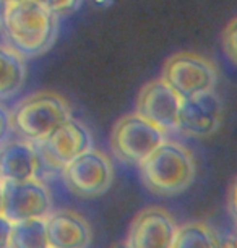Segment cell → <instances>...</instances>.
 <instances>
[{"mask_svg": "<svg viewBox=\"0 0 237 248\" xmlns=\"http://www.w3.org/2000/svg\"><path fill=\"white\" fill-rule=\"evenodd\" d=\"M59 30V16L38 0L8 7L3 32L12 47L23 59H32L52 47Z\"/></svg>", "mask_w": 237, "mask_h": 248, "instance_id": "obj_1", "label": "cell"}, {"mask_svg": "<svg viewBox=\"0 0 237 248\" xmlns=\"http://www.w3.org/2000/svg\"><path fill=\"white\" fill-rule=\"evenodd\" d=\"M142 180L155 195L173 196L192 185L197 175L193 154L182 144L162 141L140 164Z\"/></svg>", "mask_w": 237, "mask_h": 248, "instance_id": "obj_2", "label": "cell"}, {"mask_svg": "<svg viewBox=\"0 0 237 248\" xmlns=\"http://www.w3.org/2000/svg\"><path fill=\"white\" fill-rule=\"evenodd\" d=\"M68 119L70 107L67 101L52 91H39L28 96L12 115L16 132L34 143L47 138Z\"/></svg>", "mask_w": 237, "mask_h": 248, "instance_id": "obj_3", "label": "cell"}, {"mask_svg": "<svg viewBox=\"0 0 237 248\" xmlns=\"http://www.w3.org/2000/svg\"><path fill=\"white\" fill-rule=\"evenodd\" d=\"M164 141V132L138 114H127L115 122L111 146L120 161L140 164Z\"/></svg>", "mask_w": 237, "mask_h": 248, "instance_id": "obj_4", "label": "cell"}, {"mask_svg": "<svg viewBox=\"0 0 237 248\" xmlns=\"http://www.w3.org/2000/svg\"><path fill=\"white\" fill-rule=\"evenodd\" d=\"M162 79L180 96V99L213 91L218 81L216 68L210 60L195 52L171 55L162 67Z\"/></svg>", "mask_w": 237, "mask_h": 248, "instance_id": "obj_5", "label": "cell"}, {"mask_svg": "<svg viewBox=\"0 0 237 248\" xmlns=\"http://www.w3.org/2000/svg\"><path fill=\"white\" fill-rule=\"evenodd\" d=\"M63 182L72 193L81 198H95L106 193L114 180L111 159L97 149H88L62 169Z\"/></svg>", "mask_w": 237, "mask_h": 248, "instance_id": "obj_6", "label": "cell"}, {"mask_svg": "<svg viewBox=\"0 0 237 248\" xmlns=\"http://www.w3.org/2000/svg\"><path fill=\"white\" fill-rule=\"evenodd\" d=\"M52 209L47 188L36 179L2 182V213L12 222L46 219Z\"/></svg>", "mask_w": 237, "mask_h": 248, "instance_id": "obj_7", "label": "cell"}, {"mask_svg": "<svg viewBox=\"0 0 237 248\" xmlns=\"http://www.w3.org/2000/svg\"><path fill=\"white\" fill-rule=\"evenodd\" d=\"M38 159L55 169H63L68 162L73 161L88 149H91V133L81 122L68 119L57 130H54L47 138L36 141Z\"/></svg>", "mask_w": 237, "mask_h": 248, "instance_id": "obj_8", "label": "cell"}, {"mask_svg": "<svg viewBox=\"0 0 237 248\" xmlns=\"http://www.w3.org/2000/svg\"><path fill=\"white\" fill-rule=\"evenodd\" d=\"M180 101V96L164 79H153L137 97V114L166 133L177 128Z\"/></svg>", "mask_w": 237, "mask_h": 248, "instance_id": "obj_9", "label": "cell"}, {"mask_svg": "<svg viewBox=\"0 0 237 248\" xmlns=\"http://www.w3.org/2000/svg\"><path fill=\"white\" fill-rule=\"evenodd\" d=\"M222 122V102L215 91L200 93L180 101L177 128L189 137H210Z\"/></svg>", "mask_w": 237, "mask_h": 248, "instance_id": "obj_10", "label": "cell"}, {"mask_svg": "<svg viewBox=\"0 0 237 248\" xmlns=\"http://www.w3.org/2000/svg\"><path fill=\"white\" fill-rule=\"evenodd\" d=\"M175 226L173 216L162 208L150 206L135 216L130 226L128 248H173Z\"/></svg>", "mask_w": 237, "mask_h": 248, "instance_id": "obj_11", "label": "cell"}, {"mask_svg": "<svg viewBox=\"0 0 237 248\" xmlns=\"http://www.w3.org/2000/svg\"><path fill=\"white\" fill-rule=\"evenodd\" d=\"M49 245L52 248H86L91 229L83 216L73 211H55L46 217Z\"/></svg>", "mask_w": 237, "mask_h": 248, "instance_id": "obj_12", "label": "cell"}, {"mask_svg": "<svg viewBox=\"0 0 237 248\" xmlns=\"http://www.w3.org/2000/svg\"><path fill=\"white\" fill-rule=\"evenodd\" d=\"M39 159L31 143L10 141L0 146V180L34 179Z\"/></svg>", "mask_w": 237, "mask_h": 248, "instance_id": "obj_13", "label": "cell"}, {"mask_svg": "<svg viewBox=\"0 0 237 248\" xmlns=\"http://www.w3.org/2000/svg\"><path fill=\"white\" fill-rule=\"evenodd\" d=\"M26 81L25 60L12 47L0 46V99L15 96Z\"/></svg>", "mask_w": 237, "mask_h": 248, "instance_id": "obj_14", "label": "cell"}, {"mask_svg": "<svg viewBox=\"0 0 237 248\" xmlns=\"http://www.w3.org/2000/svg\"><path fill=\"white\" fill-rule=\"evenodd\" d=\"M10 248H50L46 219H25L13 222Z\"/></svg>", "mask_w": 237, "mask_h": 248, "instance_id": "obj_15", "label": "cell"}, {"mask_svg": "<svg viewBox=\"0 0 237 248\" xmlns=\"http://www.w3.org/2000/svg\"><path fill=\"white\" fill-rule=\"evenodd\" d=\"M173 248H215V240L205 224L190 222L177 229Z\"/></svg>", "mask_w": 237, "mask_h": 248, "instance_id": "obj_16", "label": "cell"}, {"mask_svg": "<svg viewBox=\"0 0 237 248\" xmlns=\"http://www.w3.org/2000/svg\"><path fill=\"white\" fill-rule=\"evenodd\" d=\"M222 49L229 62L237 67V16L227 23L222 31Z\"/></svg>", "mask_w": 237, "mask_h": 248, "instance_id": "obj_17", "label": "cell"}, {"mask_svg": "<svg viewBox=\"0 0 237 248\" xmlns=\"http://www.w3.org/2000/svg\"><path fill=\"white\" fill-rule=\"evenodd\" d=\"M38 2H41L46 8H49L57 16H62L78 10L83 0H38Z\"/></svg>", "mask_w": 237, "mask_h": 248, "instance_id": "obj_18", "label": "cell"}, {"mask_svg": "<svg viewBox=\"0 0 237 248\" xmlns=\"http://www.w3.org/2000/svg\"><path fill=\"white\" fill-rule=\"evenodd\" d=\"M13 222L0 213V248H10V235H12Z\"/></svg>", "mask_w": 237, "mask_h": 248, "instance_id": "obj_19", "label": "cell"}, {"mask_svg": "<svg viewBox=\"0 0 237 248\" xmlns=\"http://www.w3.org/2000/svg\"><path fill=\"white\" fill-rule=\"evenodd\" d=\"M12 128H13V120H12L10 112H8L5 107L0 106V143L10 135Z\"/></svg>", "mask_w": 237, "mask_h": 248, "instance_id": "obj_20", "label": "cell"}, {"mask_svg": "<svg viewBox=\"0 0 237 248\" xmlns=\"http://www.w3.org/2000/svg\"><path fill=\"white\" fill-rule=\"evenodd\" d=\"M227 208H229L231 216L237 226V179L232 182V185L229 188V195H227Z\"/></svg>", "mask_w": 237, "mask_h": 248, "instance_id": "obj_21", "label": "cell"}, {"mask_svg": "<svg viewBox=\"0 0 237 248\" xmlns=\"http://www.w3.org/2000/svg\"><path fill=\"white\" fill-rule=\"evenodd\" d=\"M8 7H10V5H8L5 0H0V30H2V31H3V25H5Z\"/></svg>", "mask_w": 237, "mask_h": 248, "instance_id": "obj_22", "label": "cell"}, {"mask_svg": "<svg viewBox=\"0 0 237 248\" xmlns=\"http://www.w3.org/2000/svg\"><path fill=\"white\" fill-rule=\"evenodd\" d=\"M109 248H128V245H127V242H115Z\"/></svg>", "mask_w": 237, "mask_h": 248, "instance_id": "obj_23", "label": "cell"}, {"mask_svg": "<svg viewBox=\"0 0 237 248\" xmlns=\"http://www.w3.org/2000/svg\"><path fill=\"white\" fill-rule=\"evenodd\" d=\"M8 5H13V3H20V2H28V0H5Z\"/></svg>", "mask_w": 237, "mask_h": 248, "instance_id": "obj_24", "label": "cell"}, {"mask_svg": "<svg viewBox=\"0 0 237 248\" xmlns=\"http://www.w3.org/2000/svg\"><path fill=\"white\" fill-rule=\"evenodd\" d=\"M0 211H2V180H0Z\"/></svg>", "mask_w": 237, "mask_h": 248, "instance_id": "obj_25", "label": "cell"}, {"mask_svg": "<svg viewBox=\"0 0 237 248\" xmlns=\"http://www.w3.org/2000/svg\"><path fill=\"white\" fill-rule=\"evenodd\" d=\"M50 248H52V247H50Z\"/></svg>", "mask_w": 237, "mask_h": 248, "instance_id": "obj_26", "label": "cell"}]
</instances>
